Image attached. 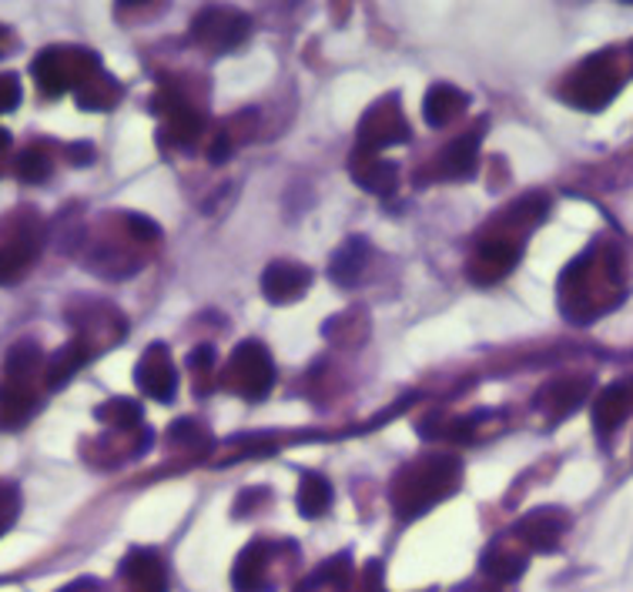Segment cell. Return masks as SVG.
Listing matches in <instances>:
<instances>
[{
    "mask_svg": "<svg viewBox=\"0 0 633 592\" xmlns=\"http://www.w3.org/2000/svg\"><path fill=\"white\" fill-rule=\"evenodd\" d=\"M459 482V462L456 459H429L413 466L399 482H396V509L406 516H419L432 509L443 496L456 488Z\"/></svg>",
    "mask_w": 633,
    "mask_h": 592,
    "instance_id": "obj_1",
    "label": "cell"
},
{
    "mask_svg": "<svg viewBox=\"0 0 633 592\" xmlns=\"http://www.w3.org/2000/svg\"><path fill=\"white\" fill-rule=\"evenodd\" d=\"M97 71H101L97 55L84 51V47H47L31 64V74L47 97H58L64 90H81Z\"/></svg>",
    "mask_w": 633,
    "mask_h": 592,
    "instance_id": "obj_2",
    "label": "cell"
},
{
    "mask_svg": "<svg viewBox=\"0 0 633 592\" xmlns=\"http://www.w3.org/2000/svg\"><path fill=\"white\" fill-rule=\"evenodd\" d=\"M620 90V74L610 55H594L583 61L563 84V97L580 111H604Z\"/></svg>",
    "mask_w": 633,
    "mask_h": 592,
    "instance_id": "obj_3",
    "label": "cell"
},
{
    "mask_svg": "<svg viewBox=\"0 0 633 592\" xmlns=\"http://www.w3.org/2000/svg\"><path fill=\"white\" fill-rule=\"evenodd\" d=\"M225 382L241 395V399H249V402L265 399V395L272 391V382H275V365H272V355H268L265 345L241 341L231 352Z\"/></svg>",
    "mask_w": 633,
    "mask_h": 592,
    "instance_id": "obj_4",
    "label": "cell"
},
{
    "mask_svg": "<svg viewBox=\"0 0 633 592\" xmlns=\"http://www.w3.org/2000/svg\"><path fill=\"white\" fill-rule=\"evenodd\" d=\"M249 34H252V21L228 8H205L191 21V40L215 55L235 51V47L249 40Z\"/></svg>",
    "mask_w": 633,
    "mask_h": 592,
    "instance_id": "obj_5",
    "label": "cell"
},
{
    "mask_svg": "<svg viewBox=\"0 0 633 592\" xmlns=\"http://www.w3.org/2000/svg\"><path fill=\"white\" fill-rule=\"evenodd\" d=\"M409 137V124L403 118V108L396 97H382V101L362 118L359 124V152H379V147L399 144Z\"/></svg>",
    "mask_w": 633,
    "mask_h": 592,
    "instance_id": "obj_6",
    "label": "cell"
},
{
    "mask_svg": "<svg viewBox=\"0 0 633 592\" xmlns=\"http://www.w3.org/2000/svg\"><path fill=\"white\" fill-rule=\"evenodd\" d=\"M134 382L144 395H152L155 402H171L178 395V369L168 355L165 345H152L134 365Z\"/></svg>",
    "mask_w": 633,
    "mask_h": 592,
    "instance_id": "obj_7",
    "label": "cell"
},
{
    "mask_svg": "<svg viewBox=\"0 0 633 592\" xmlns=\"http://www.w3.org/2000/svg\"><path fill=\"white\" fill-rule=\"evenodd\" d=\"M312 285V271L299 262H272L262 271V294L272 305L299 302Z\"/></svg>",
    "mask_w": 633,
    "mask_h": 592,
    "instance_id": "obj_8",
    "label": "cell"
},
{
    "mask_svg": "<svg viewBox=\"0 0 633 592\" xmlns=\"http://www.w3.org/2000/svg\"><path fill=\"white\" fill-rule=\"evenodd\" d=\"M570 519L563 509L557 506H544V509H533L519 519L516 525V535L526 542L529 549H537V553H553L560 546V535L566 532Z\"/></svg>",
    "mask_w": 633,
    "mask_h": 592,
    "instance_id": "obj_9",
    "label": "cell"
},
{
    "mask_svg": "<svg viewBox=\"0 0 633 592\" xmlns=\"http://www.w3.org/2000/svg\"><path fill=\"white\" fill-rule=\"evenodd\" d=\"M633 412V382H613L607 385L594 402V428L600 438L613 435L626 415Z\"/></svg>",
    "mask_w": 633,
    "mask_h": 592,
    "instance_id": "obj_10",
    "label": "cell"
},
{
    "mask_svg": "<svg viewBox=\"0 0 633 592\" xmlns=\"http://www.w3.org/2000/svg\"><path fill=\"white\" fill-rule=\"evenodd\" d=\"M519 262V249L506 238H497V241H486L482 249H476L473 255V265H469V275L473 281H500L506 271H513V265Z\"/></svg>",
    "mask_w": 633,
    "mask_h": 592,
    "instance_id": "obj_11",
    "label": "cell"
},
{
    "mask_svg": "<svg viewBox=\"0 0 633 592\" xmlns=\"http://www.w3.org/2000/svg\"><path fill=\"white\" fill-rule=\"evenodd\" d=\"M34 409H37V391L31 388V382H21V378L0 382V432H14L27 425Z\"/></svg>",
    "mask_w": 633,
    "mask_h": 592,
    "instance_id": "obj_12",
    "label": "cell"
},
{
    "mask_svg": "<svg viewBox=\"0 0 633 592\" xmlns=\"http://www.w3.org/2000/svg\"><path fill=\"white\" fill-rule=\"evenodd\" d=\"M37 255H40V238L31 228L17 231L11 241L0 244V285L17 281L37 262Z\"/></svg>",
    "mask_w": 633,
    "mask_h": 592,
    "instance_id": "obj_13",
    "label": "cell"
},
{
    "mask_svg": "<svg viewBox=\"0 0 633 592\" xmlns=\"http://www.w3.org/2000/svg\"><path fill=\"white\" fill-rule=\"evenodd\" d=\"M121 579L134 585V592H165V563L152 549H131L121 559Z\"/></svg>",
    "mask_w": 633,
    "mask_h": 592,
    "instance_id": "obj_14",
    "label": "cell"
},
{
    "mask_svg": "<svg viewBox=\"0 0 633 592\" xmlns=\"http://www.w3.org/2000/svg\"><path fill=\"white\" fill-rule=\"evenodd\" d=\"M353 178L359 188L372 191V194H393L399 184V168L393 161H379L369 152H356L353 155Z\"/></svg>",
    "mask_w": 633,
    "mask_h": 592,
    "instance_id": "obj_15",
    "label": "cell"
},
{
    "mask_svg": "<svg viewBox=\"0 0 633 592\" xmlns=\"http://www.w3.org/2000/svg\"><path fill=\"white\" fill-rule=\"evenodd\" d=\"M479 134H482V128H473L469 134L456 137L453 144H446V152L440 155V161H435V168H440L443 178H450V181L473 178L476 155H479Z\"/></svg>",
    "mask_w": 633,
    "mask_h": 592,
    "instance_id": "obj_16",
    "label": "cell"
},
{
    "mask_svg": "<svg viewBox=\"0 0 633 592\" xmlns=\"http://www.w3.org/2000/svg\"><path fill=\"white\" fill-rule=\"evenodd\" d=\"M469 105V97L450 84H435L429 94H426V101H422V114H426V124L429 128H446L453 118H459Z\"/></svg>",
    "mask_w": 633,
    "mask_h": 592,
    "instance_id": "obj_17",
    "label": "cell"
},
{
    "mask_svg": "<svg viewBox=\"0 0 633 592\" xmlns=\"http://www.w3.org/2000/svg\"><path fill=\"white\" fill-rule=\"evenodd\" d=\"M231 585L238 592H265V542H249V549L235 559Z\"/></svg>",
    "mask_w": 633,
    "mask_h": 592,
    "instance_id": "obj_18",
    "label": "cell"
},
{
    "mask_svg": "<svg viewBox=\"0 0 633 592\" xmlns=\"http://www.w3.org/2000/svg\"><path fill=\"white\" fill-rule=\"evenodd\" d=\"M87 359H91V349L84 341H77V338L68 341L64 349H58L51 359H47V372H44L47 388H64L71 382V375L87 365Z\"/></svg>",
    "mask_w": 633,
    "mask_h": 592,
    "instance_id": "obj_19",
    "label": "cell"
},
{
    "mask_svg": "<svg viewBox=\"0 0 633 592\" xmlns=\"http://www.w3.org/2000/svg\"><path fill=\"white\" fill-rule=\"evenodd\" d=\"M296 509L306 519H319L332 509V485L325 475L319 472H302V485H299V496H296Z\"/></svg>",
    "mask_w": 633,
    "mask_h": 592,
    "instance_id": "obj_20",
    "label": "cell"
},
{
    "mask_svg": "<svg viewBox=\"0 0 633 592\" xmlns=\"http://www.w3.org/2000/svg\"><path fill=\"white\" fill-rule=\"evenodd\" d=\"M369 262V244L366 238H349L343 249H338V255L332 258V278L338 285H356L362 268Z\"/></svg>",
    "mask_w": 633,
    "mask_h": 592,
    "instance_id": "obj_21",
    "label": "cell"
},
{
    "mask_svg": "<svg viewBox=\"0 0 633 592\" xmlns=\"http://www.w3.org/2000/svg\"><path fill=\"white\" fill-rule=\"evenodd\" d=\"M74 97H77V105H81L84 111H108V108L118 105L121 87H118L115 77H108L105 71H97L81 90H74Z\"/></svg>",
    "mask_w": 633,
    "mask_h": 592,
    "instance_id": "obj_22",
    "label": "cell"
},
{
    "mask_svg": "<svg viewBox=\"0 0 633 592\" xmlns=\"http://www.w3.org/2000/svg\"><path fill=\"white\" fill-rule=\"evenodd\" d=\"M40 349L34 341H17L14 349L8 352L4 359V378H21V382H31L34 372L40 369Z\"/></svg>",
    "mask_w": 633,
    "mask_h": 592,
    "instance_id": "obj_23",
    "label": "cell"
},
{
    "mask_svg": "<svg viewBox=\"0 0 633 592\" xmlns=\"http://www.w3.org/2000/svg\"><path fill=\"white\" fill-rule=\"evenodd\" d=\"M14 171H17V178L27 181V184L47 181V174H51V155H47V147H44V144L24 147V152L17 155V161H14Z\"/></svg>",
    "mask_w": 633,
    "mask_h": 592,
    "instance_id": "obj_24",
    "label": "cell"
},
{
    "mask_svg": "<svg viewBox=\"0 0 633 592\" xmlns=\"http://www.w3.org/2000/svg\"><path fill=\"white\" fill-rule=\"evenodd\" d=\"M482 569L490 572L493 579H503V582H513V579H519L523 576V569H526V559L523 556H516V553H510L506 546H497L482 556Z\"/></svg>",
    "mask_w": 633,
    "mask_h": 592,
    "instance_id": "obj_25",
    "label": "cell"
},
{
    "mask_svg": "<svg viewBox=\"0 0 633 592\" xmlns=\"http://www.w3.org/2000/svg\"><path fill=\"white\" fill-rule=\"evenodd\" d=\"M583 395H587V382H553L544 391V399H553V412L566 415L583 402Z\"/></svg>",
    "mask_w": 633,
    "mask_h": 592,
    "instance_id": "obj_26",
    "label": "cell"
},
{
    "mask_svg": "<svg viewBox=\"0 0 633 592\" xmlns=\"http://www.w3.org/2000/svg\"><path fill=\"white\" fill-rule=\"evenodd\" d=\"M97 419L108 422V425H118V428H131L141 422V406L131 399H111L108 406L97 409Z\"/></svg>",
    "mask_w": 633,
    "mask_h": 592,
    "instance_id": "obj_27",
    "label": "cell"
},
{
    "mask_svg": "<svg viewBox=\"0 0 633 592\" xmlns=\"http://www.w3.org/2000/svg\"><path fill=\"white\" fill-rule=\"evenodd\" d=\"M17 105H21V81H17V74L4 71L0 74V114L14 111Z\"/></svg>",
    "mask_w": 633,
    "mask_h": 592,
    "instance_id": "obj_28",
    "label": "cell"
},
{
    "mask_svg": "<svg viewBox=\"0 0 633 592\" xmlns=\"http://www.w3.org/2000/svg\"><path fill=\"white\" fill-rule=\"evenodd\" d=\"M17 488L14 485H0V535H4L11 525H14V516H17Z\"/></svg>",
    "mask_w": 633,
    "mask_h": 592,
    "instance_id": "obj_29",
    "label": "cell"
},
{
    "mask_svg": "<svg viewBox=\"0 0 633 592\" xmlns=\"http://www.w3.org/2000/svg\"><path fill=\"white\" fill-rule=\"evenodd\" d=\"M128 228H131L138 238H148V241L162 234V231H158V225H152L148 218H141V215H128Z\"/></svg>",
    "mask_w": 633,
    "mask_h": 592,
    "instance_id": "obj_30",
    "label": "cell"
},
{
    "mask_svg": "<svg viewBox=\"0 0 633 592\" xmlns=\"http://www.w3.org/2000/svg\"><path fill=\"white\" fill-rule=\"evenodd\" d=\"M228 155H231V141H228V134H218L215 144L208 147V161L222 165V161H228Z\"/></svg>",
    "mask_w": 633,
    "mask_h": 592,
    "instance_id": "obj_31",
    "label": "cell"
},
{
    "mask_svg": "<svg viewBox=\"0 0 633 592\" xmlns=\"http://www.w3.org/2000/svg\"><path fill=\"white\" fill-rule=\"evenodd\" d=\"M14 47H17V40H14V31L0 24V58H8V55L14 51Z\"/></svg>",
    "mask_w": 633,
    "mask_h": 592,
    "instance_id": "obj_32",
    "label": "cell"
},
{
    "mask_svg": "<svg viewBox=\"0 0 633 592\" xmlns=\"http://www.w3.org/2000/svg\"><path fill=\"white\" fill-rule=\"evenodd\" d=\"M8 155H11V134H8L4 128H0V168H4Z\"/></svg>",
    "mask_w": 633,
    "mask_h": 592,
    "instance_id": "obj_33",
    "label": "cell"
},
{
    "mask_svg": "<svg viewBox=\"0 0 633 592\" xmlns=\"http://www.w3.org/2000/svg\"><path fill=\"white\" fill-rule=\"evenodd\" d=\"M61 592H97V582H91V579H77V582H71L68 589H61Z\"/></svg>",
    "mask_w": 633,
    "mask_h": 592,
    "instance_id": "obj_34",
    "label": "cell"
},
{
    "mask_svg": "<svg viewBox=\"0 0 633 592\" xmlns=\"http://www.w3.org/2000/svg\"><path fill=\"white\" fill-rule=\"evenodd\" d=\"M71 158L74 161H91V152H87V147H71Z\"/></svg>",
    "mask_w": 633,
    "mask_h": 592,
    "instance_id": "obj_35",
    "label": "cell"
},
{
    "mask_svg": "<svg viewBox=\"0 0 633 592\" xmlns=\"http://www.w3.org/2000/svg\"><path fill=\"white\" fill-rule=\"evenodd\" d=\"M630 55H633V44H630Z\"/></svg>",
    "mask_w": 633,
    "mask_h": 592,
    "instance_id": "obj_36",
    "label": "cell"
}]
</instances>
